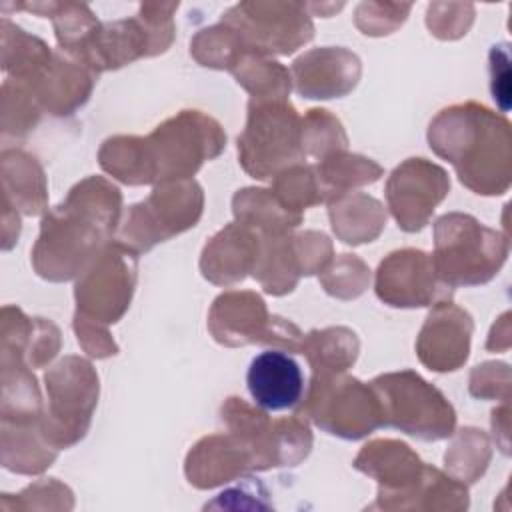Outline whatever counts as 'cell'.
Returning a JSON list of instances; mask_svg holds the SVG:
<instances>
[{
	"label": "cell",
	"instance_id": "1",
	"mask_svg": "<svg viewBox=\"0 0 512 512\" xmlns=\"http://www.w3.org/2000/svg\"><path fill=\"white\" fill-rule=\"evenodd\" d=\"M120 194L102 178L78 184L68 200L42 220L32 264L46 280H68L94 256L104 238L114 232Z\"/></svg>",
	"mask_w": 512,
	"mask_h": 512
},
{
	"label": "cell",
	"instance_id": "2",
	"mask_svg": "<svg viewBox=\"0 0 512 512\" xmlns=\"http://www.w3.org/2000/svg\"><path fill=\"white\" fill-rule=\"evenodd\" d=\"M226 144L220 126L198 112H182L142 140L144 182L192 176Z\"/></svg>",
	"mask_w": 512,
	"mask_h": 512
},
{
	"label": "cell",
	"instance_id": "3",
	"mask_svg": "<svg viewBox=\"0 0 512 512\" xmlns=\"http://www.w3.org/2000/svg\"><path fill=\"white\" fill-rule=\"evenodd\" d=\"M372 390L378 394L384 424L422 440H440L452 434V406L418 374L406 370L378 376Z\"/></svg>",
	"mask_w": 512,
	"mask_h": 512
},
{
	"label": "cell",
	"instance_id": "4",
	"mask_svg": "<svg viewBox=\"0 0 512 512\" xmlns=\"http://www.w3.org/2000/svg\"><path fill=\"white\" fill-rule=\"evenodd\" d=\"M238 152L244 170L254 178H268L304 156L302 128L294 108L286 100H252Z\"/></svg>",
	"mask_w": 512,
	"mask_h": 512
},
{
	"label": "cell",
	"instance_id": "5",
	"mask_svg": "<svg viewBox=\"0 0 512 512\" xmlns=\"http://www.w3.org/2000/svg\"><path fill=\"white\" fill-rule=\"evenodd\" d=\"M48 412L42 416V432L58 450L78 442L90 424L98 398V378L86 360L68 356L46 374Z\"/></svg>",
	"mask_w": 512,
	"mask_h": 512
},
{
	"label": "cell",
	"instance_id": "6",
	"mask_svg": "<svg viewBox=\"0 0 512 512\" xmlns=\"http://www.w3.org/2000/svg\"><path fill=\"white\" fill-rule=\"evenodd\" d=\"M304 410L326 432L350 440L384 424L378 396L356 378L334 380L316 374Z\"/></svg>",
	"mask_w": 512,
	"mask_h": 512
},
{
	"label": "cell",
	"instance_id": "7",
	"mask_svg": "<svg viewBox=\"0 0 512 512\" xmlns=\"http://www.w3.org/2000/svg\"><path fill=\"white\" fill-rule=\"evenodd\" d=\"M200 212L202 190L196 182L158 186L146 202L132 206L120 240L126 246L148 250L156 242L194 226Z\"/></svg>",
	"mask_w": 512,
	"mask_h": 512
},
{
	"label": "cell",
	"instance_id": "8",
	"mask_svg": "<svg viewBox=\"0 0 512 512\" xmlns=\"http://www.w3.org/2000/svg\"><path fill=\"white\" fill-rule=\"evenodd\" d=\"M210 330L214 338L226 346L264 342L300 350L304 340L294 324L282 322V318H270L262 298L252 292H228L218 296L210 312Z\"/></svg>",
	"mask_w": 512,
	"mask_h": 512
},
{
	"label": "cell",
	"instance_id": "9",
	"mask_svg": "<svg viewBox=\"0 0 512 512\" xmlns=\"http://www.w3.org/2000/svg\"><path fill=\"white\" fill-rule=\"evenodd\" d=\"M222 22L258 52L290 54L312 38V24L298 4H238Z\"/></svg>",
	"mask_w": 512,
	"mask_h": 512
},
{
	"label": "cell",
	"instance_id": "10",
	"mask_svg": "<svg viewBox=\"0 0 512 512\" xmlns=\"http://www.w3.org/2000/svg\"><path fill=\"white\" fill-rule=\"evenodd\" d=\"M488 230L476 220L462 214H448L436 222V254L432 258L436 276L448 284H478L486 282L496 268V262L478 256V248H488L482 242Z\"/></svg>",
	"mask_w": 512,
	"mask_h": 512
},
{
	"label": "cell",
	"instance_id": "11",
	"mask_svg": "<svg viewBox=\"0 0 512 512\" xmlns=\"http://www.w3.org/2000/svg\"><path fill=\"white\" fill-rule=\"evenodd\" d=\"M120 246L106 248L76 284L78 314L84 320L116 322L128 308L134 286V260Z\"/></svg>",
	"mask_w": 512,
	"mask_h": 512
},
{
	"label": "cell",
	"instance_id": "12",
	"mask_svg": "<svg viewBox=\"0 0 512 512\" xmlns=\"http://www.w3.org/2000/svg\"><path fill=\"white\" fill-rule=\"evenodd\" d=\"M448 188L446 172L424 158H410L398 166L386 186L388 204L398 226L406 232L420 230Z\"/></svg>",
	"mask_w": 512,
	"mask_h": 512
},
{
	"label": "cell",
	"instance_id": "13",
	"mask_svg": "<svg viewBox=\"0 0 512 512\" xmlns=\"http://www.w3.org/2000/svg\"><path fill=\"white\" fill-rule=\"evenodd\" d=\"M438 292L434 264L420 250L394 252L378 268L376 294L390 306H426Z\"/></svg>",
	"mask_w": 512,
	"mask_h": 512
},
{
	"label": "cell",
	"instance_id": "14",
	"mask_svg": "<svg viewBox=\"0 0 512 512\" xmlns=\"http://www.w3.org/2000/svg\"><path fill=\"white\" fill-rule=\"evenodd\" d=\"M246 384L252 400L270 412L298 406L304 394V374L298 362L282 350L258 354L250 362Z\"/></svg>",
	"mask_w": 512,
	"mask_h": 512
},
{
	"label": "cell",
	"instance_id": "15",
	"mask_svg": "<svg viewBox=\"0 0 512 512\" xmlns=\"http://www.w3.org/2000/svg\"><path fill=\"white\" fill-rule=\"evenodd\" d=\"M292 74L306 98L344 96L358 82L360 60L344 48H316L294 62Z\"/></svg>",
	"mask_w": 512,
	"mask_h": 512
},
{
	"label": "cell",
	"instance_id": "16",
	"mask_svg": "<svg viewBox=\"0 0 512 512\" xmlns=\"http://www.w3.org/2000/svg\"><path fill=\"white\" fill-rule=\"evenodd\" d=\"M470 316L452 304H440L428 316L416 350L420 360L438 372L456 370L468 356Z\"/></svg>",
	"mask_w": 512,
	"mask_h": 512
},
{
	"label": "cell",
	"instance_id": "17",
	"mask_svg": "<svg viewBox=\"0 0 512 512\" xmlns=\"http://www.w3.org/2000/svg\"><path fill=\"white\" fill-rule=\"evenodd\" d=\"M258 240L242 226L230 224L204 248L202 272L216 284H232L246 276L258 260Z\"/></svg>",
	"mask_w": 512,
	"mask_h": 512
},
{
	"label": "cell",
	"instance_id": "18",
	"mask_svg": "<svg viewBox=\"0 0 512 512\" xmlns=\"http://www.w3.org/2000/svg\"><path fill=\"white\" fill-rule=\"evenodd\" d=\"M252 468L248 452L232 436L200 440L186 460V476L198 488H212Z\"/></svg>",
	"mask_w": 512,
	"mask_h": 512
},
{
	"label": "cell",
	"instance_id": "19",
	"mask_svg": "<svg viewBox=\"0 0 512 512\" xmlns=\"http://www.w3.org/2000/svg\"><path fill=\"white\" fill-rule=\"evenodd\" d=\"M42 420L2 422V466L18 474H38L56 456L42 432Z\"/></svg>",
	"mask_w": 512,
	"mask_h": 512
},
{
	"label": "cell",
	"instance_id": "20",
	"mask_svg": "<svg viewBox=\"0 0 512 512\" xmlns=\"http://www.w3.org/2000/svg\"><path fill=\"white\" fill-rule=\"evenodd\" d=\"M90 86L92 78L82 68H76L72 62L56 56L46 72L28 88L36 96L38 104L48 108L52 114H70V110L86 102Z\"/></svg>",
	"mask_w": 512,
	"mask_h": 512
},
{
	"label": "cell",
	"instance_id": "21",
	"mask_svg": "<svg viewBox=\"0 0 512 512\" xmlns=\"http://www.w3.org/2000/svg\"><path fill=\"white\" fill-rule=\"evenodd\" d=\"M0 166L2 198L24 214H40L46 206V186L38 162L20 150H4Z\"/></svg>",
	"mask_w": 512,
	"mask_h": 512
},
{
	"label": "cell",
	"instance_id": "22",
	"mask_svg": "<svg viewBox=\"0 0 512 512\" xmlns=\"http://www.w3.org/2000/svg\"><path fill=\"white\" fill-rule=\"evenodd\" d=\"M48 46L2 18V68L6 78L32 86L52 64Z\"/></svg>",
	"mask_w": 512,
	"mask_h": 512
},
{
	"label": "cell",
	"instance_id": "23",
	"mask_svg": "<svg viewBox=\"0 0 512 512\" xmlns=\"http://www.w3.org/2000/svg\"><path fill=\"white\" fill-rule=\"evenodd\" d=\"M330 218L334 232L348 244L370 242L384 226L380 202L364 194L334 200L330 204Z\"/></svg>",
	"mask_w": 512,
	"mask_h": 512
},
{
	"label": "cell",
	"instance_id": "24",
	"mask_svg": "<svg viewBox=\"0 0 512 512\" xmlns=\"http://www.w3.org/2000/svg\"><path fill=\"white\" fill-rule=\"evenodd\" d=\"M302 354L308 356L316 374L326 376L330 372L346 370L358 352L356 334L346 328H328L322 332H310L302 340Z\"/></svg>",
	"mask_w": 512,
	"mask_h": 512
},
{
	"label": "cell",
	"instance_id": "25",
	"mask_svg": "<svg viewBox=\"0 0 512 512\" xmlns=\"http://www.w3.org/2000/svg\"><path fill=\"white\" fill-rule=\"evenodd\" d=\"M234 212L244 226H258L266 234H280L300 222V214L282 204L268 190H242L234 196Z\"/></svg>",
	"mask_w": 512,
	"mask_h": 512
},
{
	"label": "cell",
	"instance_id": "26",
	"mask_svg": "<svg viewBox=\"0 0 512 512\" xmlns=\"http://www.w3.org/2000/svg\"><path fill=\"white\" fill-rule=\"evenodd\" d=\"M318 172L322 176V194L334 192V188L342 194V190L348 186L374 182L382 174V168L362 156L334 152L322 162V166H318Z\"/></svg>",
	"mask_w": 512,
	"mask_h": 512
},
{
	"label": "cell",
	"instance_id": "27",
	"mask_svg": "<svg viewBox=\"0 0 512 512\" xmlns=\"http://www.w3.org/2000/svg\"><path fill=\"white\" fill-rule=\"evenodd\" d=\"M240 62L242 70H236V78L254 94V100H286L290 80L288 72L280 64L268 62L260 56L242 58Z\"/></svg>",
	"mask_w": 512,
	"mask_h": 512
},
{
	"label": "cell",
	"instance_id": "28",
	"mask_svg": "<svg viewBox=\"0 0 512 512\" xmlns=\"http://www.w3.org/2000/svg\"><path fill=\"white\" fill-rule=\"evenodd\" d=\"M32 90L12 78L2 84V134L20 136L26 134L38 122L40 108Z\"/></svg>",
	"mask_w": 512,
	"mask_h": 512
},
{
	"label": "cell",
	"instance_id": "29",
	"mask_svg": "<svg viewBox=\"0 0 512 512\" xmlns=\"http://www.w3.org/2000/svg\"><path fill=\"white\" fill-rule=\"evenodd\" d=\"M346 146V136L336 118L328 116L326 110H310L306 122L302 124V150L320 156L326 150Z\"/></svg>",
	"mask_w": 512,
	"mask_h": 512
},
{
	"label": "cell",
	"instance_id": "30",
	"mask_svg": "<svg viewBox=\"0 0 512 512\" xmlns=\"http://www.w3.org/2000/svg\"><path fill=\"white\" fill-rule=\"evenodd\" d=\"M322 282L332 296L354 298L362 294L368 282V268L358 258L344 254Z\"/></svg>",
	"mask_w": 512,
	"mask_h": 512
}]
</instances>
